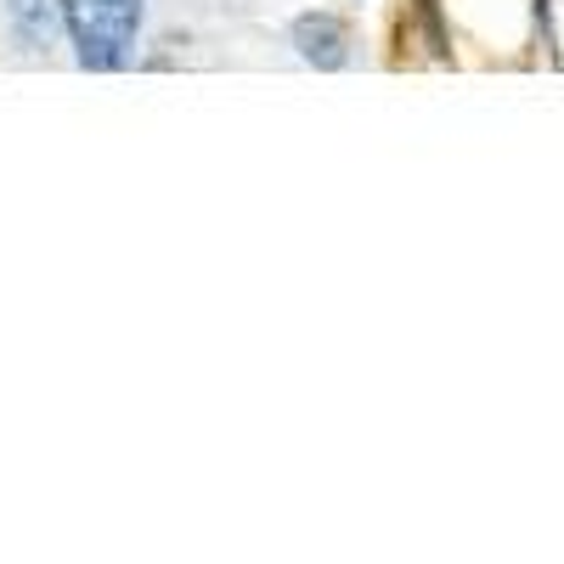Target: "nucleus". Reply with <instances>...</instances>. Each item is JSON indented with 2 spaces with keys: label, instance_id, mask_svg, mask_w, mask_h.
I'll use <instances>...</instances> for the list:
<instances>
[{
  "label": "nucleus",
  "instance_id": "nucleus-1",
  "mask_svg": "<svg viewBox=\"0 0 564 564\" xmlns=\"http://www.w3.org/2000/svg\"><path fill=\"white\" fill-rule=\"evenodd\" d=\"M63 29L79 68H119L141 34V0H63Z\"/></svg>",
  "mask_w": 564,
  "mask_h": 564
},
{
  "label": "nucleus",
  "instance_id": "nucleus-2",
  "mask_svg": "<svg viewBox=\"0 0 564 564\" xmlns=\"http://www.w3.org/2000/svg\"><path fill=\"white\" fill-rule=\"evenodd\" d=\"M294 45L311 68H345L350 57V40H345V23L339 18H300L294 23Z\"/></svg>",
  "mask_w": 564,
  "mask_h": 564
},
{
  "label": "nucleus",
  "instance_id": "nucleus-3",
  "mask_svg": "<svg viewBox=\"0 0 564 564\" xmlns=\"http://www.w3.org/2000/svg\"><path fill=\"white\" fill-rule=\"evenodd\" d=\"M7 12H12V23H18L23 45H45V40H52V29H57L52 0H7Z\"/></svg>",
  "mask_w": 564,
  "mask_h": 564
}]
</instances>
